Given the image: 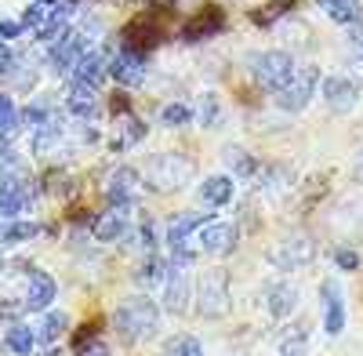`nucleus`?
I'll return each instance as SVG.
<instances>
[{"label": "nucleus", "mask_w": 363, "mask_h": 356, "mask_svg": "<svg viewBox=\"0 0 363 356\" xmlns=\"http://www.w3.org/2000/svg\"><path fill=\"white\" fill-rule=\"evenodd\" d=\"M196 313L207 320H218L229 313V273L225 269H211L196 284Z\"/></svg>", "instance_id": "7ed1b4c3"}, {"label": "nucleus", "mask_w": 363, "mask_h": 356, "mask_svg": "<svg viewBox=\"0 0 363 356\" xmlns=\"http://www.w3.org/2000/svg\"><path fill=\"white\" fill-rule=\"evenodd\" d=\"M142 189H145V182L135 167H116L106 182V204L113 211H128V207H135L142 200Z\"/></svg>", "instance_id": "20e7f679"}, {"label": "nucleus", "mask_w": 363, "mask_h": 356, "mask_svg": "<svg viewBox=\"0 0 363 356\" xmlns=\"http://www.w3.org/2000/svg\"><path fill=\"white\" fill-rule=\"evenodd\" d=\"M40 356H58V349H48V352H40Z\"/></svg>", "instance_id": "a19ab883"}, {"label": "nucleus", "mask_w": 363, "mask_h": 356, "mask_svg": "<svg viewBox=\"0 0 363 356\" xmlns=\"http://www.w3.org/2000/svg\"><path fill=\"white\" fill-rule=\"evenodd\" d=\"M95 240H102V244H120V240H128V233H131V222H128V211H109L106 215H99L95 218Z\"/></svg>", "instance_id": "f8f14e48"}, {"label": "nucleus", "mask_w": 363, "mask_h": 356, "mask_svg": "<svg viewBox=\"0 0 363 356\" xmlns=\"http://www.w3.org/2000/svg\"><path fill=\"white\" fill-rule=\"evenodd\" d=\"M153 244H157V226L145 218V222H142V247H145V251H153Z\"/></svg>", "instance_id": "4c0bfd02"}, {"label": "nucleus", "mask_w": 363, "mask_h": 356, "mask_svg": "<svg viewBox=\"0 0 363 356\" xmlns=\"http://www.w3.org/2000/svg\"><path fill=\"white\" fill-rule=\"evenodd\" d=\"M196 121L203 124V128H218L222 124V106H218V99L215 95H203V102H200V116Z\"/></svg>", "instance_id": "7c9ffc66"}, {"label": "nucleus", "mask_w": 363, "mask_h": 356, "mask_svg": "<svg viewBox=\"0 0 363 356\" xmlns=\"http://www.w3.org/2000/svg\"><path fill=\"white\" fill-rule=\"evenodd\" d=\"M316 255V244H313V236L306 233H291L287 240H280L277 247L269 251V262L277 265V269H301V265H309Z\"/></svg>", "instance_id": "423d86ee"}, {"label": "nucleus", "mask_w": 363, "mask_h": 356, "mask_svg": "<svg viewBox=\"0 0 363 356\" xmlns=\"http://www.w3.org/2000/svg\"><path fill=\"white\" fill-rule=\"evenodd\" d=\"M222 26V15H215V11H211V15H203V18H196L189 29H186V40H200V37H211V33H215V29Z\"/></svg>", "instance_id": "c756f323"}, {"label": "nucleus", "mask_w": 363, "mask_h": 356, "mask_svg": "<svg viewBox=\"0 0 363 356\" xmlns=\"http://www.w3.org/2000/svg\"><path fill=\"white\" fill-rule=\"evenodd\" d=\"M225 164L236 171V174H255V160H251V153L247 150H240V145H229V150H225Z\"/></svg>", "instance_id": "c85d7f7f"}, {"label": "nucleus", "mask_w": 363, "mask_h": 356, "mask_svg": "<svg viewBox=\"0 0 363 356\" xmlns=\"http://www.w3.org/2000/svg\"><path fill=\"white\" fill-rule=\"evenodd\" d=\"M109 73L116 84H124V87H138L145 80V51L138 48H120L116 58H109Z\"/></svg>", "instance_id": "6e6552de"}, {"label": "nucleus", "mask_w": 363, "mask_h": 356, "mask_svg": "<svg viewBox=\"0 0 363 356\" xmlns=\"http://www.w3.org/2000/svg\"><path fill=\"white\" fill-rule=\"evenodd\" d=\"M323 99L335 113H349L359 99V84L352 77H327L323 80Z\"/></svg>", "instance_id": "9d476101"}, {"label": "nucleus", "mask_w": 363, "mask_h": 356, "mask_svg": "<svg viewBox=\"0 0 363 356\" xmlns=\"http://www.w3.org/2000/svg\"><path fill=\"white\" fill-rule=\"evenodd\" d=\"M95 106H99L95 87H91V84H77V80H73L69 95H66V109H69L73 116H91V113H95Z\"/></svg>", "instance_id": "aec40b11"}, {"label": "nucleus", "mask_w": 363, "mask_h": 356, "mask_svg": "<svg viewBox=\"0 0 363 356\" xmlns=\"http://www.w3.org/2000/svg\"><path fill=\"white\" fill-rule=\"evenodd\" d=\"M164 356H203V345L193 335H174V338H167Z\"/></svg>", "instance_id": "393cba45"}, {"label": "nucleus", "mask_w": 363, "mask_h": 356, "mask_svg": "<svg viewBox=\"0 0 363 356\" xmlns=\"http://www.w3.org/2000/svg\"><path fill=\"white\" fill-rule=\"evenodd\" d=\"M0 269H4V262H0Z\"/></svg>", "instance_id": "79ce46f5"}, {"label": "nucleus", "mask_w": 363, "mask_h": 356, "mask_svg": "<svg viewBox=\"0 0 363 356\" xmlns=\"http://www.w3.org/2000/svg\"><path fill=\"white\" fill-rule=\"evenodd\" d=\"M22 33V22H11V18H0V37L4 40H15Z\"/></svg>", "instance_id": "58836bf2"}, {"label": "nucleus", "mask_w": 363, "mask_h": 356, "mask_svg": "<svg viewBox=\"0 0 363 356\" xmlns=\"http://www.w3.org/2000/svg\"><path fill=\"white\" fill-rule=\"evenodd\" d=\"M18 116H22V124H33V128H44V124L51 121V116H48V106H44V102H37V106H26V109H22Z\"/></svg>", "instance_id": "473e14b6"}, {"label": "nucleus", "mask_w": 363, "mask_h": 356, "mask_svg": "<svg viewBox=\"0 0 363 356\" xmlns=\"http://www.w3.org/2000/svg\"><path fill=\"white\" fill-rule=\"evenodd\" d=\"M320 8L335 18L338 26H349V22L359 18V4H356V0H320Z\"/></svg>", "instance_id": "5701e85b"}, {"label": "nucleus", "mask_w": 363, "mask_h": 356, "mask_svg": "<svg viewBox=\"0 0 363 356\" xmlns=\"http://www.w3.org/2000/svg\"><path fill=\"white\" fill-rule=\"evenodd\" d=\"M29 236H37V226L33 222H15V218H0V247L8 244H22Z\"/></svg>", "instance_id": "4be33fe9"}, {"label": "nucleus", "mask_w": 363, "mask_h": 356, "mask_svg": "<svg viewBox=\"0 0 363 356\" xmlns=\"http://www.w3.org/2000/svg\"><path fill=\"white\" fill-rule=\"evenodd\" d=\"M29 200H33V186H29V178H22V182H0V218L22 215V207Z\"/></svg>", "instance_id": "ddd939ff"}, {"label": "nucleus", "mask_w": 363, "mask_h": 356, "mask_svg": "<svg viewBox=\"0 0 363 356\" xmlns=\"http://www.w3.org/2000/svg\"><path fill=\"white\" fill-rule=\"evenodd\" d=\"M33 345H37V331H29L26 323H15L4 338V349L11 356H33Z\"/></svg>", "instance_id": "412c9836"}, {"label": "nucleus", "mask_w": 363, "mask_h": 356, "mask_svg": "<svg viewBox=\"0 0 363 356\" xmlns=\"http://www.w3.org/2000/svg\"><path fill=\"white\" fill-rule=\"evenodd\" d=\"M291 8V0H280V4H272L269 11H255V22H262V26H269L272 18H277V15H284Z\"/></svg>", "instance_id": "f704fd0d"}, {"label": "nucleus", "mask_w": 363, "mask_h": 356, "mask_svg": "<svg viewBox=\"0 0 363 356\" xmlns=\"http://www.w3.org/2000/svg\"><path fill=\"white\" fill-rule=\"evenodd\" d=\"M109 73V55L106 51H84L80 55V62L73 66V80L77 84H91V87H99V80Z\"/></svg>", "instance_id": "4468645a"}, {"label": "nucleus", "mask_w": 363, "mask_h": 356, "mask_svg": "<svg viewBox=\"0 0 363 356\" xmlns=\"http://www.w3.org/2000/svg\"><path fill=\"white\" fill-rule=\"evenodd\" d=\"M229 200H233V178L229 174L203 178V186H200V204L203 207H225Z\"/></svg>", "instance_id": "dca6fc26"}, {"label": "nucleus", "mask_w": 363, "mask_h": 356, "mask_svg": "<svg viewBox=\"0 0 363 356\" xmlns=\"http://www.w3.org/2000/svg\"><path fill=\"white\" fill-rule=\"evenodd\" d=\"M316 84H320V77H316V69H313V66L294 69V73H291V80L277 91V106H280L284 113H301V109L309 106V99L316 95Z\"/></svg>", "instance_id": "39448f33"}, {"label": "nucleus", "mask_w": 363, "mask_h": 356, "mask_svg": "<svg viewBox=\"0 0 363 356\" xmlns=\"http://www.w3.org/2000/svg\"><path fill=\"white\" fill-rule=\"evenodd\" d=\"M157 323H160V309L153 306V299H145V294H135V299L120 302L116 313H113V328L124 342H145L157 335Z\"/></svg>", "instance_id": "f257e3e1"}, {"label": "nucleus", "mask_w": 363, "mask_h": 356, "mask_svg": "<svg viewBox=\"0 0 363 356\" xmlns=\"http://www.w3.org/2000/svg\"><path fill=\"white\" fill-rule=\"evenodd\" d=\"M309 352V342H306V331H291L280 338V356H306Z\"/></svg>", "instance_id": "2f4dec72"}, {"label": "nucleus", "mask_w": 363, "mask_h": 356, "mask_svg": "<svg viewBox=\"0 0 363 356\" xmlns=\"http://www.w3.org/2000/svg\"><path fill=\"white\" fill-rule=\"evenodd\" d=\"M323 328L330 335H338L345 328V306H342V294H338V284H323Z\"/></svg>", "instance_id": "f3484780"}, {"label": "nucleus", "mask_w": 363, "mask_h": 356, "mask_svg": "<svg viewBox=\"0 0 363 356\" xmlns=\"http://www.w3.org/2000/svg\"><path fill=\"white\" fill-rule=\"evenodd\" d=\"M335 262H338V269H356L359 255H356V251H335Z\"/></svg>", "instance_id": "e433bc0d"}, {"label": "nucleus", "mask_w": 363, "mask_h": 356, "mask_svg": "<svg viewBox=\"0 0 363 356\" xmlns=\"http://www.w3.org/2000/svg\"><path fill=\"white\" fill-rule=\"evenodd\" d=\"M193 174V160L182 157V153H157L149 157L145 167H142V182L157 193H174L189 182Z\"/></svg>", "instance_id": "f03ea898"}, {"label": "nucleus", "mask_w": 363, "mask_h": 356, "mask_svg": "<svg viewBox=\"0 0 363 356\" xmlns=\"http://www.w3.org/2000/svg\"><path fill=\"white\" fill-rule=\"evenodd\" d=\"M189 121H193V113H189V106H182V102H171V106L160 109V124L164 128H186Z\"/></svg>", "instance_id": "bb28decb"}, {"label": "nucleus", "mask_w": 363, "mask_h": 356, "mask_svg": "<svg viewBox=\"0 0 363 356\" xmlns=\"http://www.w3.org/2000/svg\"><path fill=\"white\" fill-rule=\"evenodd\" d=\"M233 247H236V229L229 222H200L196 251H203V255H229Z\"/></svg>", "instance_id": "1a4fd4ad"}, {"label": "nucleus", "mask_w": 363, "mask_h": 356, "mask_svg": "<svg viewBox=\"0 0 363 356\" xmlns=\"http://www.w3.org/2000/svg\"><path fill=\"white\" fill-rule=\"evenodd\" d=\"M251 69H255V80L265 87V91H280V87L291 80V73H294V62H291V55H284V51H265V55H258L251 62Z\"/></svg>", "instance_id": "0eeeda50"}, {"label": "nucleus", "mask_w": 363, "mask_h": 356, "mask_svg": "<svg viewBox=\"0 0 363 356\" xmlns=\"http://www.w3.org/2000/svg\"><path fill=\"white\" fill-rule=\"evenodd\" d=\"M15 69H18V58H15V55L4 48V44H0V73H4V77H11Z\"/></svg>", "instance_id": "c9c22d12"}, {"label": "nucleus", "mask_w": 363, "mask_h": 356, "mask_svg": "<svg viewBox=\"0 0 363 356\" xmlns=\"http://www.w3.org/2000/svg\"><path fill=\"white\" fill-rule=\"evenodd\" d=\"M77 356H109V345L102 338H80L77 342Z\"/></svg>", "instance_id": "72a5a7b5"}, {"label": "nucleus", "mask_w": 363, "mask_h": 356, "mask_svg": "<svg viewBox=\"0 0 363 356\" xmlns=\"http://www.w3.org/2000/svg\"><path fill=\"white\" fill-rule=\"evenodd\" d=\"M167 273H171V262H164L160 255L149 251V255H145V262L138 265V284H142V287L160 291V287H164V280H167Z\"/></svg>", "instance_id": "a211bd4d"}, {"label": "nucleus", "mask_w": 363, "mask_h": 356, "mask_svg": "<svg viewBox=\"0 0 363 356\" xmlns=\"http://www.w3.org/2000/svg\"><path fill=\"white\" fill-rule=\"evenodd\" d=\"M145 138V128L135 121V116H124V135L113 138V150H131V145H138Z\"/></svg>", "instance_id": "a878e982"}, {"label": "nucleus", "mask_w": 363, "mask_h": 356, "mask_svg": "<svg viewBox=\"0 0 363 356\" xmlns=\"http://www.w3.org/2000/svg\"><path fill=\"white\" fill-rule=\"evenodd\" d=\"M58 142H62V128H58V121H48L44 128H37V138H33L37 153H48V150H55Z\"/></svg>", "instance_id": "cd10ccee"}, {"label": "nucleus", "mask_w": 363, "mask_h": 356, "mask_svg": "<svg viewBox=\"0 0 363 356\" xmlns=\"http://www.w3.org/2000/svg\"><path fill=\"white\" fill-rule=\"evenodd\" d=\"M55 294H58V287H55V280L48 277V273H29V284H26V299H22V306L29 309V313H40V309H48L51 302H55Z\"/></svg>", "instance_id": "9b49d317"}, {"label": "nucleus", "mask_w": 363, "mask_h": 356, "mask_svg": "<svg viewBox=\"0 0 363 356\" xmlns=\"http://www.w3.org/2000/svg\"><path fill=\"white\" fill-rule=\"evenodd\" d=\"M265 302H269V313H272V316L284 320V316H291L294 306H298V291H294V284H272Z\"/></svg>", "instance_id": "6ab92c4d"}, {"label": "nucleus", "mask_w": 363, "mask_h": 356, "mask_svg": "<svg viewBox=\"0 0 363 356\" xmlns=\"http://www.w3.org/2000/svg\"><path fill=\"white\" fill-rule=\"evenodd\" d=\"M352 178H356V182H363V153H359V160H356V171H352Z\"/></svg>", "instance_id": "ea45409f"}, {"label": "nucleus", "mask_w": 363, "mask_h": 356, "mask_svg": "<svg viewBox=\"0 0 363 356\" xmlns=\"http://www.w3.org/2000/svg\"><path fill=\"white\" fill-rule=\"evenodd\" d=\"M164 309L167 313H182L186 309V299H189V280H186V269L182 265H171V273L164 280Z\"/></svg>", "instance_id": "2eb2a0df"}, {"label": "nucleus", "mask_w": 363, "mask_h": 356, "mask_svg": "<svg viewBox=\"0 0 363 356\" xmlns=\"http://www.w3.org/2000/svg\"><path fill=\"white\" fill-rule=\"evenodd\" d=\"M66 328H69L66 313H48V316H44V323H40V331H37V338H40V342H48V345H55L58 338L66 335Z\"/></svg>", "instance_id": "b1692460"}]
</instances>
